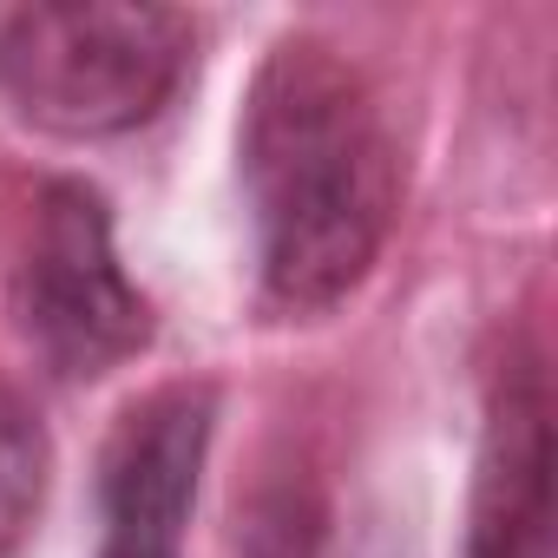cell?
<instances>
[{
    "label": "cell",
    "instance_id": "cell-3",
    "mask_svg": "<svg viewBox=\"0 0 558 558\" xmlns=\"http://www.w3.org/2000/svg\"><path fill=\"white\" fill-rule=\"evenodd\" d=\"M14 316L53 375L93 381L151 342V303L132 290L112 250V210L93 184L60 178L40 191L21 269Z\"/></svg>",
    "mask_w": 558,
    "mask_h": 558
},
{
    "label": "cell",
    "instance_id": "cell-5",
    "mask_svg": "<svg viewBox=\"0 0 558 558\" xmlns=\"http://www.w3.org/2000/svg\"><path fill=\"white\" fill-rule=\"evenodd\" d=\"M466 558H551V395L532 349L493 381Z\"/></svg>",
    "mask_w": 558,
    "mask_h": 558
},
{
    "label": "cell",
    "instance_id": "cell-6",
    "mask_svg": "<svg viewBox=\"0 0 558 558\" xmlns=\"http://www.w3.org/2000/svg\"><path fill=\"white\" fill-rule=\"evenodd\" d=\"M40 499H47V434L14 388H0V558L34 532Z\"/></svg>",
    "mask_w": 558,
    "mask_h": 558
},
{
    "label": "cell",
    "instance_id": "cell-4",
    "mask_svg": "<svg viewBox=\"0 0 558 558\" xmlns=\"http://www.w3.org/2000/svg\"><path fill=\"white\" fill-rule=\"evenodd\" d=\"M210 414V388H158L119 421L99 480V558H184V519L197 499Z\"/></svg>",
    "mask_w": 558,
    "mask_h": 558
},
{
    "label": "cell",
    "instance_id": "cell-2",
    "mask_svg": "<svg viewBox=\"0 0 558 558\" xmlns=\"http://www.w3.org/2000/svg\"><path fill=\"white\" fill-rule=\"evenodd\" d=\"M191 21L145 0H40L0 21V99L53 138H119L178 93Z\"/></svg>",
    "mask_w": 558,
    "mask_h": 558
},
{
    "label": "cell",
    "instance_id": "cell-1",
    "mask_svg": "<svg viewBox=\"0 0 558 558\" xmlns=\"http://www.w3.org/2000/svg\"><path fill=\"white\" fill-rule=\"evenodd\" d=\"M236 158L263 296L290 316L336 310L375 269L401 204V158L375 86L316 34L269 47Z\"/></svg>",
    "mask_w": 558,
    "mask_h": 558
}]
</instances>
